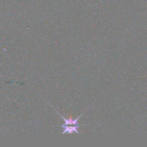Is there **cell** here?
<instances>
[{"label":"cell","mask_w":147,"mask_h":147,"mask_svg":"<svg viewBox=\"0 0 147 147\" xmlns=\"http://www.w3.org/2000/svg\"><path fill=\"white\" fill-rule=\"evenodd\" d=\"M80 126L83 125H72V126H65V125H62L61 126L64 127V131L62 132V134L68 133V134H71L74 132H76L77 134H79V131H78V128Z\"/></svg>","instance_id":"6da1fadb"},{"label":"cell","mask_w":147,"mask_h":147,"mask_svg":"<svg viewBox=\"0 0 147 147\" xmlns=\"http://www.w3.org/2000/svg\"><path fill=\"white\" fill-rule=\"evenodd\" d=\"M84 111H85V110H84ZM84 111L83 112L82 114H80V115H79L76 119H73L71 116L69 118L65 119V118H64L61 115H60V114H59V115L61 117V118L64 119V122H65L64 124L63 125H65V126L70 125H80L79 124V123H78V119H79V118L83 115V114L84 113ZM83 125V126H85V125Z\"/></svg>","instance_id":"7a4b0ae2"}]
</instances>
